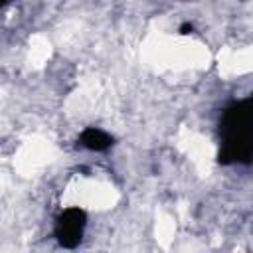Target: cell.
<instances>
[{
	"instance_id": "cell-2",
	"label": "cell",
	"mask_w": 253,
	"mask_h": 253,
	"mask_svg": "<svg viewBox=\"0 0 253 253\" xmlns=\"http://www.w3.org/2000/svg\"><path fill=\"white\" fill-rule=\"evenodd\" d=\"M87 225V215L81 208H65L57 217L53 225V235L63 247H75Z\"/></svg>"
},
{
	"instance_id": "cell-3",
	"label": "cell",
	"mask_w": 253,
	"mask_h": 253,
	"mask_svg": "<svg viewBox=\"0 0 253 253\" xmlns=\"http://www.w3.org/2000/svg\"><path fill=\"white\" fill-rule=\"evenodd\" d=\"M79 144L91 152H103L113 146V136L99 126H87L79 134Z\"/></svg>"
},
{
	"instance_id": "cell-1",
	"label": "cell",
	"mask_w": 253,
	"mask_h": 253,
	"mask_svg": "<svg viewBox=\"0 0 253 253\" xmlns=\"http://www.w3.org/2000/svg\"><path fill=\"white\" fill-rule=\"evenodd\" d=\"M219 160L235 164L253 160V97L225 109L219 125Z\"/></svg>"
}]
</instances>
